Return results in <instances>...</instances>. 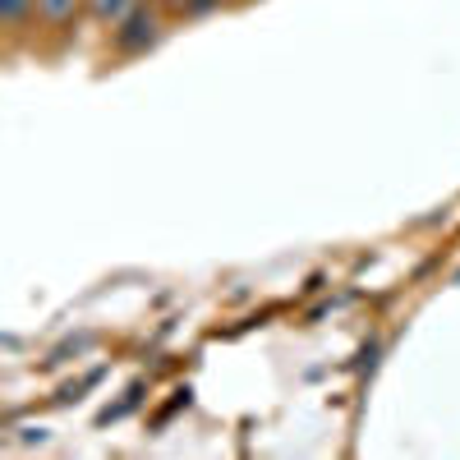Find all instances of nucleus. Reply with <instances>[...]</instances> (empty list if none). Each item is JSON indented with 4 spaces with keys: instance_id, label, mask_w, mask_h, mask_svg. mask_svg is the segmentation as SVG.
<instances>
[{
    "instance_id": "obj_1",
    "label": "nucleus",
    "mask_w": 460,
    "mask_h": 460,
    "mask_svg": "<svg viewBox=\"0 0 460 460\" xmlns=\"http://www.w3.org/2000/svg\"><path fill=\"white\" fill-rule=\"evenodd\" d=\"M162 14H166V10H157V5H134L120 23L111 28V47H115V56H125V60L147 56V51L166 37V19H162Z\"/></svg>"
},
{
    "instance_id": "obj_2",
    "label": "nucleus",
    "mask_w": 460,
    "mask_h": 460,
    "mask_svg": "<svg viewBox=\"0 0 460 460\" xmlns=\"http://www.w3.org/2000/svg\"><path fill=\"white\" fill-rule=\"evenodd\" d=\"M0 14H5V32L23 37L37 23V0H0Z\"/></svg>"
},
{
    "instance_id": "obj_3",
    "label": "nucleus",
    "mask_w": 460,
    "mask_h": 460,
    "mask_svg": "<svg viewBox=\"0 0 460 460\" xmlns=\"http://www.w3.org/2000/svg\"><path fill=\"white\" fill-rule=\"evenodd\" d=\"M79 14H84V0H37V23H47V28H65Z\"/></svg>"
},
{
    "instance_id": "obj_4",
    "label": "nucleus",
    "mask_w": 460,
    "mask_h": 460,
    "mask_svg": "<svg viewBox=\"0 0 460 460\" xmlns=\"http://www.w3.org/2000/svg\"><path fill=\"white\" fill-rule=\"evenodd\" d=\"M134 5H138V0H88L93 19H97V23H106V28H115V23H120Z\"/></svg>"
},
{
    "instance_id": "obj_5",
    "label": "nucleus",
    "mask_w": 460,
    "mask_h": 460,
    "mask_svg": "<svg viewBox=\"0 0 460 460\" xmlns=\"http://www.w3.org/2000/svg\"><path fill=\"white\" fill-rule=\"evenodd\" d=\"M152 5L166 10V14H189V5H194V0H152Z\"/></svg>"
}]
</instances>
